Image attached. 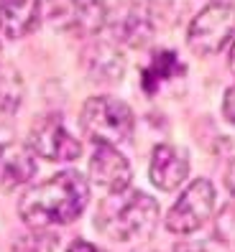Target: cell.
<instances>
[{
    "label": "cell",
    "mask_w": 235,
    "mask_h": 252,
    "mask_svg": "<svg viewBox=\"0 0 235 252\" xmlns=\"http://www.w3.org/2000/svg\"><path fill=\"white\" fill-rule=\"evenodd\" d=\"M87 199H90L87 179H82L77 171H62L49 181L28 189L18 204V212L26 224L39 229L49 224H69L84 212Z\"/></svg>",
    "instance_id": "obj_1"
},
{
    "label": "cell",
    "mask_w": 235,
    "mask_h": 252,
    "mask_svg": "<svg viewBox=\"0 0 235 252\" xmlns=\"http://www.w3.org/2000/svg\"><path fill=\"white\" fill-rule=\"evenodd\" d=\"M158 219V204L143 191H118L97 209V229L118 242H136L151 234Z\"/></svg>",
    "instance_id": "obj_2"
},
{
    "label": "cell",
    "mask_w": 235,
    "mask_h": 252,
    "mask_svg": "<svg viewBox=\"0 0 235 252\" xmlns=\"http://www.w3.org/2000/svg\"><path fill=\"white\" fill-rule=\"evenodd\" d=\"M79 123L95 145H120L133 135V112L115 97H92L84 102Z\"/></svg>",
    "instance_id": "obj_3"
},
{
    "label": "cell",
    "mask_w": 235,
    "mask_h": 252,
    "mask_svg": "<svg viewBox=\"0 0 235 252\" xmlns=\"http://www.w3.org/2000/svg\"><path fill=\"white\" fill-rule=\"evenodd\" d=\"M235 38V5L230 3H210L202 8L195 21L189 23L187 43L199 56L217 54Z\"/></svg>",
    "instance_id": "obj_4"
},
{
    "label": "cell",
    "mask_w": 235,
    "mask_h": 252,
    "mask_svg": "<svg viewBox=\"0 0 235 252\" xmlns=\"http://www.w3.org/2000/svg\"><path fill=\"white\" fill-rule=\"evenodd\" d=\"M212 209H215V186L207 179H197L189 184V189L169 209L166 227L174 234L197 232L212 217Z\"/></svg>",
    "instance_id": "obj_5"
},
{
    "label": "cell",
    "mask_w": 235,
    "mask_h": 252,
    "mask_svg": "<svg viewBox=\"0 0 235 252\" xmlns=\"http://www.w3.org/2000/svg\"><path fill=\"white\" fill-rule=\"evenodd\" d=\"M46 13L56 28L77 36L97 33L108 21L105 0H46Z\"/></svg>",
    "instance_id": "obj_6"
},
{
    "label": "cell",
    "mask_w": 235,
    "mask_h": 252,
    "mask_svg": "<svg viewBox=\"0 0 235 252\" xmlns=\"http://www.w3.org/2000/svg\"><path fill=\"white\" fill-rule=\"evenodd\" d=\"M31 151L46 160H77L82 153L79 140L67 130L59 115H43L31 127Z\"/></svg>",
    "instance_id": "obj_7"
},
{
    "label": "cell",
    "mask_w": 235,
    "mask_h": 252,
    "mask_svg": "<svg viewBox=\"0 0 235 252\" xmlns=\"http://www.w3.org/2000/svg\"><path fill=\"white\" fill-rule=\"evenodd\" d=\"M130 163L125 160V156L113 145H97L95 153L90 158V179L108 189L110 194H118V191H125L130 186Z\"/></svg>",
    "instance_id": "obj_8"
},
{
    "label": "cell",
    "mask_w": 235,
    "mask_h": 252,
    "mask_svg": "<svg viewBox=\"0 0 235 252\" xmlns=\"http://www.w3.org/2000/svg\"><path fill=\"white\" fill-rule=\"evenodd\" d=\"M149 176L156 189L161 191H174L187 176H189V156L176 145L161 143L154 148L151 163H149Z\"/></svg>",
    "instance_id": "obj_9"
},
{
    "label": "cell",
    "mask_w": 235,
    "mask_h": 252,
    "mask_svg": "<svg viewBox=\"0 0 235 252\" xmlns=\"http://www.w3.org/2000/svg\"><path fill=\"white\" fill-rule=\"evenodd\" d=\"M36 173V160L34 151L21 143L0 145V186L16 189L34 179Z\"/></svg>",
    "instance_id": "obj_10"
},
{
    "label": "cell",
    "mask_w": 235,
    "mask_h": 252,
    "mask_svg": "<svg viewBox=\"0 0 235 252\" xmlns=\"http://www.w3.org/2000/svg\"><path fill=\"white\" fill-rule=\"evenodd\" d=\"M41 18V0H0V33L23 38Z\"/></svg>",
    "instance_id": "obj_11"
},
{
    "label": "cell",
    "mask_w": 235,
    "mask_h": 252,
    "mask_svg": "<svg viewBox=\"0 0 235 252\" xmlns=\"http://www.w3.org/2000/svg\"><path fill=\"white\" fill-rule=\"evenodd\" d=\"M184 71H187V66H184L182 59L176 56V51H156L151 56L149 66L143 69L141 87H143V92L156 94L161 84L171 82L174 77H182Z\"/></svg>",
    "instance_id": "obj_12"
},
{
    "label": "cell",
    "mask_w": 235,
    "mask_h": 252,
    "mask_svg": "<svg viewBox=\"0 0 235 252\" xmlns=\"http://www.w3.org/2000/svg\"><path fill=\"white\" fill-rule=\"evenodd\" d=\"M84 56H87V69L92 71V77L97 82H108V79L120 77V71H123L120 54L113 46H108V43H97V46H92Z\"/></svg>",
    "instance_id": "obj_13"
},
{
    "label": "cell",
    "mask_w": 235,
    "mask_h": 252,
    "mask_svg": "<svg viewBox=\"0 0 235 252\" xmlns=\"http://www.w3.org/2000/svg\"><path fill=\"white\" fill-rule=\"evenodd\" d=\"M21 94H23V84L18 79V74L13 69L0 74V110L13 112L21 105Z\"/></svg>",
    "instance_id": "obj_14"
},
{
    "label": "cell",
    "mask_w": 235,
    "mask_h": 252,
    "mask_svg": "<svg viewBox=\"0 0 235 252\" xmlns=\"http://www.w3.org/2000/svg\"><path fill=\"white\" fill-rule=\"evenodd\" d=\"M223 112H225V120L235 123V87L225 92V99H223Z\"/></svg>",
    "instance_id": "obj_15"
},
{
    "label": "cell",
    "mask_w": 235,
    "mask_h": 252,
    "mask_svg": "<svg viewBox=\"0 0 235 252\" xmlns=\"http://www.w3.org/2000/svg\"><path fill=\"white\" fill-rule=\"evenodd\" d=\"M67 252H102L97 245H92V242H84V240H77V242H72L69 245V250Z\"/></svg>",
    "instance_id": "obj_16"
},
{
    "label": "cell",
    "mask_w": 235,
    "mask_h": 252,
    "mask_svg": "<svg viewBox=\"0 0 235 252\" xmlns=\"http://www.w3.org/2000/svg\"><path fill=\"white\" fill-rule=\"evenodd\" d=\"M228 189L235 194V160L230 163V168H228Z\"/></svg>",
    "instance_id": "obj_17"
},
{
    "label": "cell",
    "mask_w": 235,
    "mask_h": 252,
    "mask_svg": "<svg viewBox=\"0 0 235 252\" xmlns=\"http://www.w3.org/2000/svg\"><path fill=\"white\" fill-rule=\"evenodd\" d=\"M228 66H230V71L235 74V41H233V46H230V54H228Z\"/></svg>",
    "instance_id": "obj_18"
}]
</instances>
